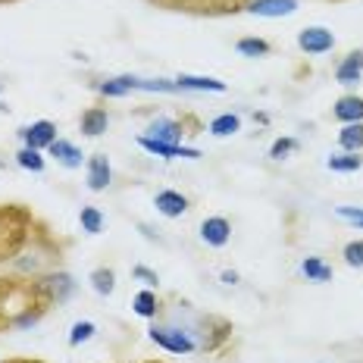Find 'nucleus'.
<instances>
[{"instance_id": "obj_29", "label": "nucleus", "mask_w": 363, "mask_h": 363, "mask_svg": "<svg viewBox=\"0 0 363 363\" xmlns=\"http://www.w3.org/2000/svg\"><path fill=\"white\" fill-rule=\"evenodd\" d=\"M338 216L347 219V223H357V225H363V210H354V207H338Z\"/></svg>"}, {"instance_id": "obj_12", "label": "nucleus", "mask_w": 363, "mask_h": 363, "mask_svg": "<svg viewBox=\"0 0 363 363\" xmlns=\"http://www.w3.org/2000/svg\"><path fill=\"white\" fill-rule=\"evenodd\" d=\"M48 150H50V154L57 157L60 163L66 166V169H75V166H82V150L75 147V145H69V141L57 138V141H54V145H50Z\"/></svg>"}, {"instance_id": "obj_17", "label": "nucleus", "mask_w": 363, "mask_h": 363, "mask_svg": "<svg viewBox=\"0 0 363 363\" xmlns=\"http://www.w3.org/2000/svg\"><path fill=\"white\" fill-rule=\"evenodd\" d=\"M338 145L345 150H360L363 147V123H347L338 132Z\"/></svg>"}, {"instance_id": "obj_10", "label": "nucleus", "mask_w": 363, "mask_h": 363, "mask_svg": "<svg viewBox=\"0 0 363 363\" xmlns=\"http://www.w3.org/2000/svg\"><path fill=\"white\" fill-rule=\"evenodd\" d=\"M154 203H157V210H160L163 216H182L188 210L185 194H179V191H160Z\"/></svg>"}, {"instance_id": "obj_22", "label": "nucleus", "mask_w": 363, "mask_h": 363, "mask_svg": "<svg viewBox=\"0 0 363 363\" xmlns=\"http://www.w3.org/2000/svg\"><path fill=\"white\" fill-rule=\"evenodd\" d=\"M238 54L245 57H267L269 54V44L263 38H241L238 41Z\"/></svg>"}, {"instance_id": "obj_31", "label": "nucleus", "mask_w": 363, "mask_h": 363, "mask_svg": "<svg viewBox=\"0 0 363 363\" xmlns=\"http://www.w3.org/2000/svg\"><path fill=\"white\" fill-rule=\"evenodd\" d=\"M223 282H225V285H235V282H238V272L225 269V272H223Z\"/></svg>"}, {"instance_id": "obj_13", "label": "nucleus", "mask_w": 363, "mask_h": 363, "mask_svg": "<svg viewBox=\"0 0 363 363\" xmlns=\"http://www.w3.org/2000/svg\"><path fill=\"white\" fill-rule=\"evenodd\" d=\"M335 119H342V123H360L363 119V101L354 94L342 97V101L335 104Z\"/></svg>"}, {"instance_id": "obj_5", "label": "nucleus", "mask_w": 363, "mask_h": 363, "mask_svg": "<svg viewBox=\"0 0 363 363\" xmlns=\"http://www.w3.org/2000/svg\"><path fill=\"white\" fill-rule=\"evenodd\" d=\"M201 238L207 241V245H213V247H223L225 241L232 238V225H229V219H223V216H210V219H203V225H201Z\"/></svg>"}, {"instance_id": "obj_27", "label": "nucleus", "mask_w": 363, "mask_h": 363, "mask_svg": "<svg viewBox=\"0 0 363 363\" xmlns=\"http://www.w3.org/2000/svg\"><path fill=\"white\" fill-rule=\"evenodd\" d=\"M291 150H298V141H294V138H279L276 145L269 147V157H272V160H282V157H289Z\"/></svg>"}, {"instance_id": "obj_30", "label": "nucleus", "mask_w": 363, "mask_h": 363, "mask_svg": "<svg viewBox=\"0 0 363 363\" xmlns=\"http://www.w3.org/2000/svg\"><path fill=\"white\" fill-rule=\"evenodd\" d=\"M132 276H135V279H145L147 285H157V282H160V279H157V272H150V269H145V267H135Z\"/></svg>"}, {"instance_id": "obj_9", "label": "nucleus", "mask_w": 363, "mask_h": 363, "mask_svg": "<svg viewBox=\"0 0 363 363\" xmlns=\"http://www.w3.org/2000/svg\"><path fill=\"white\" fill-rule=\"evenodd\" d=\"M147 138H157V141H169V145H176V141L182 138V123H176V119H154L147 128Z\"/></svg>"}, {"instance_id": "obj_21", "label": "nucleus", "mask_w": 363, "mask_h": 363, "mask_svg": "<svg viewBox=\"0 0 363 363\" xmlns=\"http://www.w3.org/2000/svg\"><path fill=\"white\" fill-rule=\"evenodd\" d=\"M91 285H94L97 294H113V289H116V276H113V269H94L91 272Z\"/></svg>"}, {"instance_id": "obj_18", "label": "nucleus", "mask_w": 363, "mask_h": 363, "mask_svg": "<svg viewBox=\"0 0 363 363\" xmlns=\"http://www.w3.org/2000/svg\"><path fill=\"white\" fill-rule=\"evenodd\" d=\"M238 125H241V119L235 113H223V116H216L213 123H210V132H213L216 138H225V135H235Z\"/></svg>"}, {"instance_id": "obj_11", "label": "nucleus", "mask_w": 363, "mask_h": 363, "mask_svg": "<svg viewBox=\"0 0 363 363\" xmlns=\"http://www.w3.org/2000/svg\"><path fill=\"white\" fill-rule=\"evenodd\" d=\"M107 110H101V107H91L82 113V132L91 135V138H97V135H104L107 132Z\"/></svg>"}, {"instance_id": "obj_23", "label": "nucleus", "mask_w": 363, "mask_h": 363, "mask_svg": "<svg viewBox=\"0 0 363 363\" xmlns=\"http://www.w3.org/2000/svg\"><path fill=\"white\" fill-rule=\"evenodd\" d=\"M135 313L138 316H157V298H154V291H138L135 294Z\"/></svg>"}, {"instance_id": "obj_4", "label": "nucleus", "mask_w": 363, "mask_h": 363, "mask_svg": "<svg viewBox=\"0 0 363 363\" xmlns=\"http://www.w3.org/2000/svg\"><path fill=\"white\" fill-rule=\"evenodd\" d=\"M22 138H26V147L32 150H41V147H50L57 141V128L54 123H48V119H41V123L22 128Z\"/></svg>"}, {"instance_id": "obj_24", "label": "nucleus", "mask_w": 363, "mask_h": 363, "mask_svg": "<svg viewBox=\"0 0 363 363\" xmlns=\"http://www.w3.org/2000/svg\"><path fill=\"white\" fill-rule=\"evenodd\" d=\"M16 160H19L22 169H32V172H41L44 169V157L38 154V150H32V147H22L19 154H16Z\"/></svg>"}, {"instance_id": "obj_28", "label": "nucleus", "mask_w": 363, "mask_h": 363, "mask_svg": "<svg viewBox=\"0 0 363 363\" xmlns=\"http://www.w3.org/2000/svg\"><path fill=\"white\" fill-rule=\"evenodd\" d=\"M94 335V323H75L72 326V335H69V345H82Z\"/></svg>"}, {"instance_id": "obj_2", "label": "nucleus", "mask_w": 363, "mask_h": 363, "mask_svg": "<svg viewBox=\"0 0 363 363\" xmlns=\"http://www.w3.org/2000/svg\"><path fill=\"white\" fill-rule=\"evenodd\" d=\"M298 48L304 50V54H326V50L335 48V38H332V32H326V28L313 26L298 35Z\"/></svg>"}, {"instance_id": "obj_19", "label": "nucleus", "mask_w": 363, "mask_h": 363, "mask_svg": "<svg viewBox=\"0 0 363 363\" xmlns=\"http://www.w3.org/2000/svg\"><path fill=\"white\" fill-rule=\"evenodd\" d=\"M97 91H101V94H107V97H123V94H128V91H135V79H132V75L110 79V82H104V85H97Z\"/></svg>"}, {"instance_id": "obj_15", "label": "nucleus", "mask_w": 363, "mask_h": 363, "mask_svg": "<svg viewBox=\"0 0 363 363\" xmlns=\"http://www.w3.org/2000/svg\"><path fill=\"white\" fill-rule=\"evenodd\" d=\"M176 85L188 91H225V85L219 79H203V75H179Z\"/></svg>"}, {"instance_id": "obj_16", "label": "nucleus", "mask_w": 363, "mask_h": 363, "mask_svg": "<svg viewBox=\"0 0 363 363\" xmlns=\"http://www.w3.org/2000/svg\"><path fill=\"white\" fill-rule=\"evenodd\" d=\"M301 272H304L310 282H329L332 279V269L320 260V257H307V260L301 263Z\"/></svg>"}, {"instance_id": "obj_8", "label": "nucleus", "mask_w": 363, "mask_h": 363, "mask_svg": "<svg viewBox=\"0 0 363 363\" xmlns=\"http://www.w3.org/2000/svg\"><path fill=\"white\" fill-rule=\"evenodd\" d=\"M360 75H363V54L354 50V54H347L342 63H338L335 79H338V85H354V82H360Z\"/></svg>"}, {"instance_id": "obj_26", "label": "nucleus", "mask_w": 363, "mask_h": 363, "mask_svg": "<svg viewBox=\"0 0 363 363\" xmlns=\"http://www.w3.org/2000/svg\"><path fill=\"white\" fill-rule=\"evenodd\" d=\"M345 263L347 267H363V241H351V245H345Z\"/></svg>"}, {"instance_id": "obj_3", "label": "nucleus", "mask_w": 363, "mask_h": 363, "mask_svg": "<svg viewBox=\"0 0 363 363\" xmlns=\"http://www.w3.org/2000/svg\"><path fill=\"white\" fill-rule=\"evenodd\" d=\"M138 145L147 150V154H157V157H188V160H198L201 150L194 147H179V145H169V141H157V138H147V135H141Z\"/></svg>"}, {"instance_id": "obj_1", "label": "nucleus", "mask_w": 363, "mask_h": 363, "mask_svg": "<svg viewBox=\"0 0 363 363\" xmlns=\"http://www.w3.org/2000/svg\"><path fill=\"white\" fill-rule=\"evenodd\" d=\"M150 338H154L160 347H166V351H172V354H191L194 351V342L188 338V332H182V329L154 326L150 329Z\"/></svg>"}, {"instance_id": "obj_20", "label": "nucleus", "mask_w": 363, "mask_h": 363, "mask_svg": "<svg viewBox=\"0 0 363 363\" xmlns=\"http://www.w3.org/2000/svg\"><path fill=\"white\" fill-rule=\"evenodd\" d=\"M79 219H82V229H85L88 235H97V232L104 229V216H101V210L97 207H82Z\"/></svg>"}, {"instance_id": "obj_7", "label": "nucleus", "mask_w": 363, "mask_h": 363, "mask_svg": "<svg viewBox=\"0 0 363 363\" xmlns=\"http://www.w3.org/2000/svg\"><path fill=\"white\" fill-rule=\"evenodd\" d=\"M110 185V160L104 154H94L88 163V188L91 191H104Z\"/></svg>"}, {"instance_id": "obj_6", "label": "nucleus", "mask_w": 363, "mask_h": 363, "mask_svg": "<svg viewBox=\"0 0 363 363\" xmlns=\"http://www.w3.org/2000/svg\"><path fill=\"white\" fill-rule=\"evenodd\" d=\"M247 10L254 13V16H291L294 10H298V0H254Z\"/></svg>"}, {"instance_id": "obj_14", "label": "nucleus", "mask_w": 363, "mask_h": 363, "mask_svg": "<svg viewBox=\"0 0 363 363\" xmlns=\"http://www.w3.org/2000/svg\"><path fill=\"white\" fill-rule=\"evenodd\" d=\"M44 289L50 291V298L66 301V298L72 294L75 282H72V276H66V272H57V276H48V279H44Z\"/></svg>"}, {"instance_id": "obj_25", "label": "nucleus", "mask_w": 363, "mask_h": 363, "mask_svg": "<svg viewBox=\"0 0 363 363\" xmlns=\"http://www.w3.org/2000/svg\"><path fill=\"white\" fill-rule=\"evenodd\" d=\"M363 166L360 157H329V169L335 172H357Z\"/></svg>"}]
</instances>
